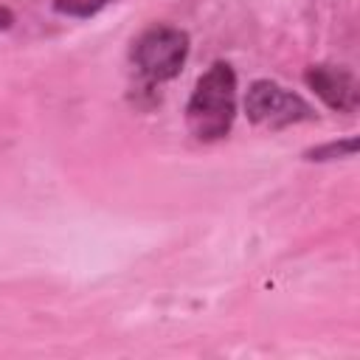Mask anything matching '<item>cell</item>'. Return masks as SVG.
I'll list each match as a JSON object with an SVG mask.
<instances>
[{
  "mask_svg": "<svg viewBox=\"0 0 360 360\" xmlns=\"http://www.w3.org/2000/svg\"><path fill=\"white\" fill-rule=\"evenodd\" d=\"M304 79L332 110L354 112V107L360 101V93H357L354 76L346 68H340V65H312Z\"/></svg>",
  "mask_w": 360,
  "mask_h": 360,
  "instance_id": "4",
  "label": "cell"
},
{
  "mask_svg": "<svg viewBox=\"0 0 360 360\" xmlns=\"http://www.w3.org/2000/svg\"><path fill=\"white\" fill-rule=\"evenodd\" d=\"M110 0H53V8L59 14H68V17H93Z\"/></svg>",
  "mask_w": 360,
  "mask_h": 360,
  "instance_id": "5",
  "label": "cell"
},
{
  "mask_svg": "<svg viewBox=\"0 0 360 360\" xmlns=\"http://www.w3.org/2000/svg\"><path fill=\"white\" fill-rule=\"evenodd\" d=\"M354 149H357V141L354 138H349V141H335V143H326V146H318V149H312V152H307L309 155V160H326V158H343V155H354Z\"/></svg>",
  "mask_w": 360,
  "mask_h": 360,
  "instance_id": "6",
  "label": "cell"
},
{
  "mask_svg": "<svg viewBox=\"0 0 360 360\" xmlns=\"http://www.w3.org/2000/svg\"><path fill=\"white\" fill-rule=\"evenodd\" d=\"M245 110H248V118L253 124L270 127V129H281V127L315 118L312 107L298 93L287 90L276 82H267V79L250 84L248 98H245Z\"/></svg>",
  "mask_w": 360,
  "mask_h": 360,
  "instance_id": "3",
  "label": "cell"
},
{
  "mask_svg": "<svg viewBox=\"0 0 360 360\" xmlns=\"http://www.w3.org/2000/svg\"><path fill=\"white\" fill-rule=\"evenodd\" d=\"M236 115V73L228 62H214L200 79L186 107V124L197 141H219Z\"/></svg>",
  "mask_w": 360,
  "mask_h": 360,
  "instance_id": "1",
  "label": "cell"
},
{
  "mask_svg": "<svg viewBox=\"0 0 360 360\" xmlns=\"http://www.w3.org/2000/svg\"><path fill=\"white\" fill-rule=\"evenodd\" d=\"M11 22H14V14H11L8 8H3V6H0V28H8Z\"/></svg>",
  "mask_w": 360,
  "mask_h": 360,
  "instance_id": "7",
  "label": "cell"
},
{
  "mask_svg": "<svg viewBox=\"0 0 360 360\" xmlns=\"http://www.w3.org/2000/svg\"><path fill=\"white\" fill-rule=\"evenodd\" d=\"M188 56V34L172 25H152L132 48V62L149 84L169 82L180 73Z\"/></svg>",
  "mask_w": 360,
  "mask_h": 360,
  "instance_id": "2",
  "label": "cell"
}]
</instances>
